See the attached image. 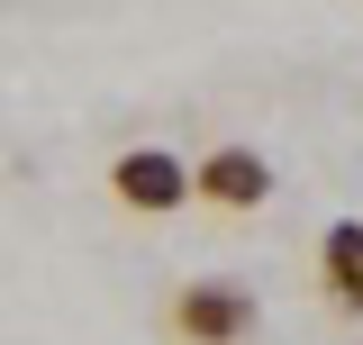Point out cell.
Listing matches in <instances>:
<instances>
[{"label":"cell","instance_id":"1","mask_svg":"<svg viewBox=\"0 0 363 345\" xmlns=\"http://www.w3.org/2000/svg\"><path fill=\"white\" fill-rule=\"evenodd\" d=\"M164 327H173L182 345H255L264 300H255V282H236V273H200V282H182V291H173Z\"/></svg>","mask_w":363,"mask_h":345},{"label":"cell","instance_id":"2","mask_svg":"<svg viewBox=\"0 0 363 345\" xmlns=\"http://www.w3.org/2000/svg\"><path fill=\"white\" fill-rule=\"evenodd\" d=\"M109 200L136 218H173L191 200V164H182L173 146H128L118 164H109Z\"/></svg>","mask_w":363,"mask_h":345},{"label":"cell","instance_id":"3","mask_svg":"<svg viewBox=\"0 0 363 345\" xmlns=\"http://www.w3.org/2000/svg\"><path fill=\"white\" fill-rule=\"evenodd\" d=\"M191 200H209V209H264L272 200V164L255 146H209L191 164Z\"/></svg>","mask_w":363,"mask_h":345},{"label":"cell","instance_id":"4","mask_svg":"<svg viewBox=\"0 0 363 345\" xmlns=\"http://www.w3.org/2000/svg\"><path fill=\"white\" fill-rule=\"evenodd\" d=\"M318 282H327V300L345 309V318H363V218L327 227V246H318Z\"/></svg>","mask_w":363,"mask_h":345}]
</instances>
